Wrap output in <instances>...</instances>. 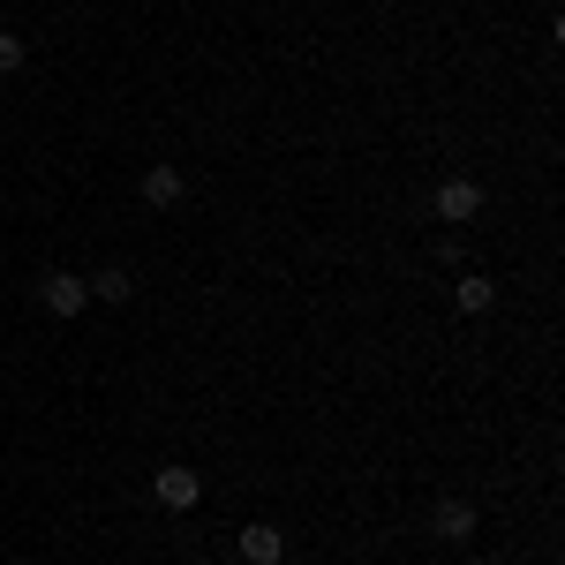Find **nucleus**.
Returning <instances> with one entry per match:
<instances>
[{"label": "nucleus", "instance_id": "nucleus-1", "mask_svg": "<svg viewBox=\"0 0 565 565\" xmlns=\"http://www.w3.org/2000/svg\"><path fill=\"white\" fill-rule=\"evenodd\" d=\"M39 302L53 309V317H84V309H90V287L76 279V271H45V279H39Z\"/></svg>", "mask_w": 565, "mask_h": 565}, {"label": "nucleus", "instance_id": "nucleus-2", "mask_svg": "<svg viewBox=\"0 0 565 565\" xmlns=\"http://www.w3.org/2000/svg\"><path fill=\"white\" fill-rule=\"evenodd\" d=\"M196 498H204L196 468H159V505H167V513H189Z\"/></svg>", "mask_w": 565, "mask_h": 565}, {"label": "nucleus", "instance_id": "nucleus-3", "mask_svg": "<svg viewBox=\"0 0 565 565\" xmlns=\"http://www.w3.org/2000/svg\"><path fill=\"white\" fill-rule=\"evenodd\" d=\"M242 558H249V565H279V558H287V535H279L271 521H249V527H242Z\"/></svg>", "mask_w": 565, "mask_h": 565}, {"label": "nucleus", "instance_id": "nucleus-4", "mask_svg": "<svg viewBox=\"0 0 565 565\" xmlns=\"http://www.w3.org/2000/svg\"><path fill=\"white\" fill-rule=\"evenodd\" d=\"M476 212H482V189H476V181H445V189H437V218L468 226Z\"/></svg>", "mask_w": 565, "mask_h": 565}, {"label": "nucleus", "instance_id": "nucleus-5", "mask_svg": "<svg viewBox=\"0 0 565 565\" xmlns=\"http://www.w3.org/2000/svg\"><path fill=\"white\" fill-rule=\"evenodd\" d=\"M143 204H159V212L181 204V167H151V174H143Z\"/></svg>", "mask_w": 565, "mask_h": 565}, {"label": "nucleus", "instance_id": "nucleus-6", "mask_svg": "<svg viewBox=\"0 0 565 565\" xmlns=\"http://www.w3.org/2000/svg\"><path fill=\"white\" fill-rule=\"evenodd\" d=\"M452 302H460V317H482V309L498 302V287H490V279H476V271H468V279H460V287H452Z\"/></svg>", "mask_w": 565, "mask_h": 565}, {"label": "nucleus", "instance_id": "nucleus-7", "mask_svg": "<svg viewBox=\"0 0 565 565\" xmlns=\"http://www.w3.org/2000/svg\"><path fill=\"white\" fill-rule=\"evenodd\" d=\"M84 287L98 295V302H129V295H136V279L121 271V264H106V271H98V279H84Z\"/></svg>", "mask_w": 565, "mask_h": 565}, {"label": "nucleus", "instance_id": "nucleus-8", "mask_svg": "<svg viewBox=\"0 0 565 565\" xmlns=\"http://www.w3.org/2000/svg\"><path fill=\"white\" fill-rule=\"evenodd\" d=\"M437 535L445 543H468L476 535V505H437Z\"/></svg>", "mask_w": 565, "mask_h": 565}, {"label": "nucleus", "instance_id": "nucleus-9", "mask_svg": "<svg viewBox=\"0 0 565 565\" xmlns=\"http://www.w3.org/2000/svg\"><path fill=\"white\" fill-rule=\"evenodd\" d=\"M15 68H23V39H15V31H0V76H15Z\"/></svg>", "mask_w": 565, "mask_h": 565}]
</instances>
